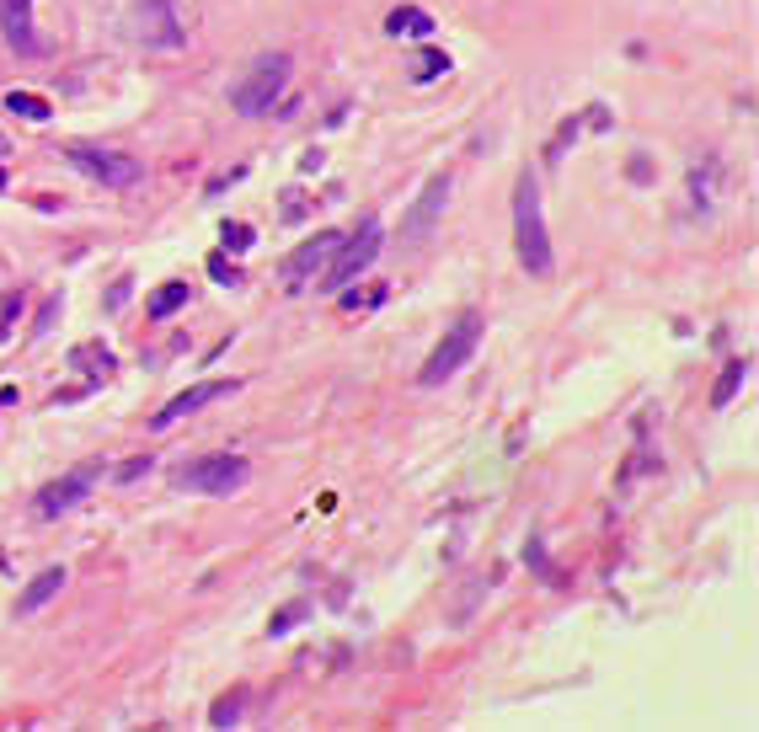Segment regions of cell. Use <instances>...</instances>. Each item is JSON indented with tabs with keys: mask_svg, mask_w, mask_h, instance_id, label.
I'll return each mask as SVG.
<instances>
[{
	"mask_svg": "<svg viewBox=\"0 0 759 732\" xmlns=\"http://www.w3.org/2000/svg\"><path fill=\"white\" fill-rule=\"evenodd\" d=\"M514 246H519V262L530 268V278H551L556 257H551V236H546V214H540V182L530 171L514 182Z\"/></svg>",
	"mask_w": 759,
	"mask_h": 732,
	"instance_id": "6da1fadb",
	"label": "cell"
},
{
	"mask_svg": "<svg viewBox=\"0 0 759 732\" xmlns=\"http://www.w3.org/2000/svg\"><path fill=\"white\" fill-rule=\"evenodd\" d=\"M284 86H289V54H262L257 65L230 86V107H236L241 118H262L278 97H284Z\"/></svg>",
	"mask_w": 759,
	"mask_h": 732,
	"instance_id": "7a4b0ae2",
	"label": "cell"
},
{
	"mask_svg": "<svg viewBox=\"0 0 759 732\" xmlns=\"http://www.w3.org/2000/svg\"><path fill=\"white\" fill-rule=\"evenodd\" d=\"M380 241H385V230H380V220H364L353 236H343L337 241V252H332V262H327V278H316L327 294H337V289H348L353 278H364V268L380 257Z\"/></svg>",
	"mask_w": 759,
	"mask_h": 732,
	"instance_id": "3957f363",
	"label": "cell"
},
{
	"mask_svg": "<svg viewBox=\"0 0 759 732\" xmlns=\"http://www.w3.org/2000/svg\"><path fill=\"white\" fill-rule=\"evenodd\" d=\"M246 481H252V460L246 455H204V460H188L177 471L182 492H204V497H230Z\"/></svg>",
	"mask_w": 759,
	"mask_h": 732,
	"instance_id": "277c9868",
	"label": "cell"
},
{
	"mask_svg": "<svg viewBox=\"0 0 759 732\" xmlns=\"http://www.w3.org/2000/svg\"><path fill=\"white\" fill-rule=\"evenodd\" d=\"M476 342H482V316H471V310H466V316H460V321L439 337V348L428 353V364L417 369V380H423V385H444V380L476 353Z\"/></svg>",
	"mask_w": 759,
	"mask_h": 732,
	"instance_id": "5b68a950",
	"label": "cell"
},
{
	"mask_svg": "<svg viewBox=\"0 0 759 732\" xmlns=\"http://www.w3.org/2000/svg\"><path fill=\"white\" fill-rule=\"evenodd\" d=\"M70 161L81 166L91 182H102V188H134V182L145 177V166H139L134 155L102 150V145H70Z\"/></svg>",
	"mask_w": 759,
	"mask_h": 732,
	"instance_id": "8992f818",
	"label": "cell"
},
{
	"mask_svg": "<svg viewBox=\"0 0 759 732\" xmlns=\"http://www.w3.org/2000/svg\"><path fill=\"white\" fill-rule=\"evenodd\" d=\"M337 241H343V230H321V236H311V241H300V246H294V252H289V262H284L289 289H305V284H311V273H321V268L332 262Z\"/></svg>",
	"mask_w": 759,
	"mask_h": 732,
	"instance_id": "52a82bcc",
	"label": "cell"
},
{
	"mask_svg": "<svg viewBox=\"0 0 759 732\" xmlns=\"http://www.w3.org/2000/svg\"><path fill=\"white\" fill-rule=\"evenodd\" d=\"M444 204H449V171H433V177L423 182V198H417V204H412V214L401 220V236H407V241H423L428 230L439 225Z\"/></svg>",
	"mask_w": 759,
	"mask_h": 732,
	"instance_id": "ba28073f",
	"label": "cell"
},
{
	"mask_svg": "<svg viewBox=\"0 0 759 732\" xmlns=\"http://www.w3.org/2000/svg\"><path fill=\"white\" fill-rule=\"evenodd\" d=\"M236 391H241V380H204V385H188V391L172 396V401H166V407L156 412V428H172L177 417L209 407V401H220V396H236Z\"/></svg>",
	"mask_w": 759,
	"mask_h": 732,
	"instance_id": "9c48e42d",
	"label": "cell"
},
{
	"mask_svg": "<svg viewBox=\"0 0 759 732\" xmlns=\"http://www.w3.org/2000/svg\"><path fill=\"white\" fill-rule=\"evenodd\" d=\"M0 38H6L22 59L43 54V43L33 33V0H0Z\"/></svg>",
	"mask_w": 759,
	"mask_h": 732,
	"instance_id": "30bf717a",
	"label": "cell"
},
{
	"mask_svg": "<svg viewBox=\"0 0 759 732\" xmlns=\"http://www.w3.org/2000/svg\"><path fill=\"white\" fill-rule=\"evenodd\" d=\"M91 481H97V465H81V471H70L65 481L43 487V492H38V513H43V519H59V513H70V508L91 492Z\"/></svg>",
	"mask_w": 759,
	"mask_h": 732,
	"instance_id": "8fae6325",
	"label": "cell"
},
{
	"mask_svg": "<svg viewBox=\"0 0 759 732\" xmlns=\"http://www.w3.org/2000/svg\"><path fill=\"white\" fill-rule=\"evenodd\" d=\"M139 38L161 43V49H177L182 43V22L172 0H139Z\"/></svg>",
	"mask_w": 759,
	"mask_h": 732,
	"instance_id": "7c38bea8",
	"label": "cell"
},
{
	"mask_svg": "<svg viewBox=\"0 0 759 732\" xmlns=\"http://www.w3.org/2000/svg\"><path fill=\"white\" fill-rule=\"evenodd\" d=\"M59 588H65V567H49V572H38L33 583L22 588V599H17V615H38L43 604H49Z\"/></svg>",
	"mask_w": 759,
	"mask_h": 732,
	"instance_id": "4fadbf2b",
	"label": "cell"
},
{
	"mask_svg": "<svg viewBox=\"0 0 759 732\" xmlns=\"http://www.w3.org/2000/svg\"><path fill=\"white\" fill-rule=\"evenodd\" d=\"M743 380H749V358H733V364L717 375V385H711V407H733V396L743 391Z\"/></svg>",
	"mask_w": 759,
	"mask_h": 732,
	"instance_id": "5bb4252c",
	"label": "cell"
},
{
	"mask_svg": "<svg viewBox=\"0 0 759 732\" xmlns=\"http://www.w3.org/2000/svg\"><path fill=\"white\" fill-rule=\"evenodd\" d=\"M385 33H407V38H428L433 33V17H428V11H417V6H396L391 11V17H385Z\"/></svg>",
	"mask_w": 759,
	"mask_h": 732,
	"instance_id": "9a60e30c",
	"label": "cell"
},
{
	"mask_svg": "<svg viewBox=\"0 0 759 732\" xmlns=\"http://www.w3.org/2000/svg\"><path fill=\"white\" fill-rule=\"evenodd\" d=\"M188 305V284H166V289H156L150 294V321H166V316H177V310Z\"/></svg>",
	"mask_w": 759,
	"mask_h": 732,
	"instance_id": "2e32d148",
	"label": "cell"
},
{
	"mask_svg": "<svg viewBox=\"0 0 759 732\" xmlns=\"http://www.w3.org/2000/svg\"><path fill=\"white\" fill-rule=\"evenodd\" d=\"M6 107H11L17 118H33V123H43V118L54 113V107L38 97V91H11V97H6Z\"/></svg>",
	"mask_w": 759,
	"mask_h": 732,
	"instance_id": "e0dca14e",
	"label": "cell"
},
{
	"mask_svg": "<svg viewBox=\"0 0 759 732\" xmlns=\"http://www.w3.org/2000/svg\"><path fill=\"white\" fill-rule=\"evenodd\" d=\"M449 70V54H439V49H423L412 59V81H433V75H444Z\"/></svg>",
	"mask_w": 759,
	"mask_h": 732,
	"instance_id": "ac0fdd59",
	"label": "cell"
},
{
	"mask_svg": "<svg viewBox=\"0 0 759 732\" xmlns=\"http://www.w3.org/2000/svg\"><path fill=\"white\" fill-rule=\"evenodd\" d=\"M220 241H225V252H246V246H252L257 236H252V225H225Z\"/></svg>",
	"mask_w": 759,
	"mask_h": 732,
	"instance_id": "d6986e66",
	"label": "cell"
},
{
	"mask_svg": "<svg viewBox=\"0 0 759 732\" xmlns=\"http://www.w3.org/2000/svg\"><path fill=\"white\" fill-rule=\"evenodd\" d=\"M337 294H343V305H348V310H359V305L369 310V305H380V300H385V289H369V294H359L353 284H348V289H337Z\"/></svg>",
	"mask_w": 759,
	"mask_h": 732,
	"instance_id": "ffe728a7",
	"label": "cell"
},
{
	"mask_svg": "<svg viewBox=\"0 0 759 732\" xmlns=\"http://www.w3.org/2000/svg\"><path fill=\"white\" fill-rule=\"evenodd\" d=\"M300 615H305V604H289V610H278V615L268 620V631H273V636H284V631H289Z\"/></svg>",
	"mask_w": 759,
	"mask_h": 732,
	"instance_id": "44dd1931",
	"label": "cell"
},
{
	"mask_svg": "<svg viewBox=\"0 0 759 732\" xmlns=\"http://www.w3.org/2000/svg\"><path fill=\"white\" fill-rule=\"evenodd\" d=\"M236 716H241V711H236V695H225L220 706H214V716H209V722H214V727H230Z\"/></svg>",
	"mask_w": 759,
	"mask_h": 732,
	"instance_id": "7402d4cb",
	"label": "cell"
},
{
	"mask_svg": "<svg viewBox=\"0 0 759 732\" xmlns=\"http://www.w3.org/2000/svg\"><path fill=\"white\" fill-rule=\"evenodd\" d=\"M209 273H214V278H220V284H241V273H236V268H230V262H225V257H209Z\"/></svg>",
	"mask_w": 759,
	"mask_h": 732,
	"instance_id": "603a6c76",
	"label": "cell"
},
{
	"mask_svg": "<svg viewBox=\"0 0 759 732\" xmlns=\"http://www.w3.org/2000/svg\"><path fill=\"white\" fill-rule=\"evenodd\" d=\"M150 471V455H139V460H129V465H118V481H139Z\"/></svg>",
	"mask_w": 759,
	"mask_h": 732,
	"instance_id": "cb8c5ba5",
	"label": "cell"
},
{
	"mask_svg": "<svg viewBox=\"0 0 759 732\" xmlns=\"http://www.w3.org/2000/svg\"><path fill=\"white\" fill-rule=\"evenodd\" d=\"M0 188H6V171H0Z\"/></svg>",
	"mask_w": 759,
	"mask_h": 732,
	"instance_id": "d4e9b609",
	"label": "cell"
}]
</instances>
